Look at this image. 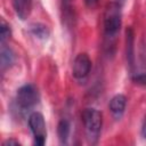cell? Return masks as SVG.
I'll return each mask as SVG.
<instances>
[{
  "instance_id": "17",
  "label": "cell",
  "mask_w": 146,
  "mask_h": 146,
  "mask_svg": "<svg viewBox=\"0 0 146 146\" xmlns=\"http://www.w3.org/2000/svg\"><path fill=\"white\" fill-rule=\"evenodd\" d=\"M119 1H120V2H123V1H124V0H119Z\"/></svg>"
},
{
  "instance_id": "6",
  "label": "cell",
  "mask_w": 146,
  "mask_h": 146,
  "mask_svg": "<svg viewBox=\"0 0 146 146\" xmlns=\"http://www.w3.org/2000/svg\"><path fill=\"white\" fill-rule=\"evenodd\" d=\"M125 56L130 70V74L135 73V33L129 26L125 30Z\"/></svg>"
},
{
  "instance_id": "8",
  "label": "cell",
  "mask_w": 146,
  "mask_h": 146,
  "mask_svg": "<svg viewBox=\"0 0 146 146\" xmlns=\"http://www.w3.org/2000/svg\"><path fill=\"white\" fill-rule=\"evenodd\" d=\"M1 50H0V64H1V71L5 72L6 70L10 68L16 59V55L14 50L7 44V43H0Z\"/></svg>"
},
{
  "instance_id": "3",
  "label": "cell",
  "mask_w": 146,
  "mask_h": 146,
  "mask_svg": "<svg viewBox=\"0 0 146 146\" xmlns=\"http://www.w3.org/2000/svg\"><path fill=\"white\" fill-rule=\"evenodd\" d=\"M39 100L40 94L38 88L32 83H25L17 89L14 103L16 110L23 114L30 112L34 106H36Z\"/></svg>"
},
{
  "instance_id": "11",
  "label": "cell",
  "mask_w": 146,
  "mask_h": 146,
  "mask_svg": "<svg viewBox=\"0 0 146 146\" xmlns=\"http://www.w3.org/2000/svg\"><path fill=\"white\" fill-rule=\"evenodd\" d=\"M30 33L39 40H46V39H48V36L50 34V31L44 24L34 23L30 26Z\"/></svg>"
},
{
  "instance_id": "15",
  "label": "cell",
  "mask_w": 146,
  "mask_h": 146,
  "mask_svg": "<svg viewBox=\"0 0 146 146\" xmlns=\"http://www.w3.org/2000/svg\"><path fill=\"white\" fill-rule=\"evenodd\" d=\"M140 133H141V137H143L144 139H146V116H145V119H144V121H143Z\"/></svg>"
},
{
  "instance_id": "1",
  "label": "cell",
  "mask_w": 146,
  "mask_h": 146,
  "mask_svg": "<svg viewBox=\"0 0 146 146\" xmlns=\"http://www.w3.org/2000/svg\"><path fill=\"white\" fill-rule=\"evenodd\" d=\"M122 2L112 1L106 6L104 13V44L107 54H112L115 48L116 38L122 25Z\"/></svg>"
},
{
  "instance_id": "16",
  "label": "cell",
  "mask_w": 146,
  "mask_h": 146,
  "mask_svg": "<svg viewBox=\"0 0 146 146\" xmlns=\"http://www.w3.org/2000/svg\"><path fill=\"white\" fill-rule=\"evenodd\" d=\"M97 2H98V0H84V3H86L88 7H94Z\"/></svg>"
},
{
  "instance_id": "12",
  "label": "cell",
  "mask_w": 146,
  "mask_h": 146,
  "mask_svg": "<svg viewBox=\"0 0 146 146\" xmlns=\"http://www.w3.org/2000/svg\"><path fill=\"white\" fill-rule=\"evenodd\" d=\"M10 35H11V30H10L9 24H7L2 19L1 25H0V43H7Z\"/></svg>"
},
{
  "instance_id": "13",
  "label": "cell",
  "mask_w": 146,
  "mask_h": 146,
  "mask_svg": "<svg viewBox=\"0 0 146 146\" xmlns=\"http://www.w3.org/2000/svg\"><path fill=\"white\" fill-rule=\"evenodd\" d=\"M131 79L135 83L140 84V86H146V73L145 72H140V73H135L133 75H131Z\"/></svg>"
},
{
  "instance_id": "7",
  "label": "cell",
  "mask_w": 146,
  "mask_h": 146,
  "mask_svg": "<svg viewBox=\"0 0 146 146\" xmlns=\"http://www.w3.org/2000/svg\"><path fill=\"white\" fill-rule=\"evenodd\" d=\"M125 106H127V97L122 94H117V95L113 96L108 104L111 114L115 120H120L123 116Z\"/></svg>"
},
{
  "instance_id": "10",
  "label": "cell",
  "mask_w": 146,
  "mask_h": 146,
  "mask_svg": "<svg viewBox=\"0 0 146 146\" xmlns=\"http://www.w3.org/2000/svg\"><path fill=\"white\" fill-rule=\"evenodd\" d=\"M57 135L60 144H67L71 135V122L66 119H62L57 125Z\"/></svg>"
},
{
  "instance_id": "2",
  "label": "cell",
  "mask_w": 146,
  "mask_h": 146,
  "mask_svg": "<svg viewBox=\"0 0 146 146\" xmlns=\"http://www.w3.org/2000/svg\"><path fill=\"white\" fill-rule=\"evenodd\" d=\"M81 120L84 127L87 141L91 145H96L99 140V136L102 131V124H103L102 113L94 107H87L81 113Z\"/></svg>"
},
{
  "instance_id": "14",
  "label": "cell",
  "mask_w": 146,
  "mask_h": 146,
  "mask_svg": "<svg viewBox=\"0 0 146 146\" xmlns=\"http://www.w3.org/2000/svg\"><path fill=\"white\" fill-rule=\"evenodd\" d=\"M17 145H21V143L15 138H9L2 143V146H17Z\"/></svg>"
},
{
  "instance_id": "4",
  "label": "cell",
  "mask_w": 146,
  "mask_h": 146,
  "mask_svg": "<svg viewBox=\"0 0 146 146\" xmlns=\"http://www.w3.org/2000/svg\"><path fill=\"white\" fill-rule=\"evenodd\" d=\"M27 122L34 139V145L42 146L47 139V127H46V121L43 115L38 111L31 112L29 115Z\"/></svg>"
},
{
  "instance_id": "5",
  "label": "cell",
  "mask_w": 146,
  "mask_h": 146,
  "mask_svg": "<svg viewBox=\"0 0 146 146\" xmlns=\"http://www.w3.org/2000/svg\"><path fill=\"white\" fill-rule=\"evenodd\" d=\"M91 59L86 52H80L75 56L72 66V74L75 80L84 81L91 71Z\"/></svg>"
},
{
  "instance_id": "9",
  "label": "cell",
  "mask_w": 146,
  "mask_h": 146,
  "mask_svg": "<svg viewBox=\"0 0 146 146\" xmlns=\"http://www.w3.org/2000/svg\"><path fill=\"white\" fill-rule=\"evenodd\" d=\"M13 8L17 17L22 21H25L32 10V0H11Z\"/></svg>"
}]
</instances>
